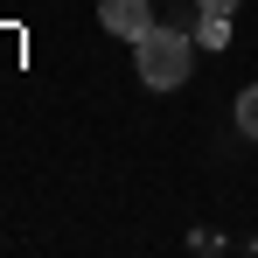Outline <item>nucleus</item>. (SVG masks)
I'll return each mask as SVG.
<instances>
[{"mask_svg": "<svg viewBox=\"0 0 258 258\" xmlns=\"http://www.w3.org/2000/svg\"><path fill=\"white\" fill-rule=\"evenodd\" d=\"M133 56H140V84H147V91H174V84H188L196 35H188L181 21H154V28L133 42Z\"/></svg>", "mask_w": 258, "mask_h": 258, "instance_id": "1", "label": "nucleus"}, {"mask_svg": "<svg viewBox=\"0 0 258 258\" xmlns=\"http://www.w3.org/2000/svg\"><path fill=\"white\" fill-rule=\"evenodd\" d=\"M98 21L119 35V42H140L154 28V0H98Z\"/></svg>", "mask_w": 258, "mask_h": 258, "instance_id": "2", "label": "nucleus"}, {"mask_svg": "<svg viewBox=\"0 0 258 258\" xmlns=\"http://www.w3.org/2000/svg\"><path fill=\"white\" fill-rule=\"evenodd\" d=\"M196 49H230V14H196Z\"/></svg>", "mask_w": 258, "mask_h": 258, "instance_id": "3", "label": "nucleus"}, {"mask_svg": "<svg viewBox=\"0 0 258 258\" xmlns=\"http://www.w3.org/2000/svg\"><path fill=\"white\" fill-rule=\"evenodd\" d=\"M237 133H244V140H258V84L237 91Z\"/></svg>", "mask_w": 258, "mask_h": 258, "instance_id": "4", "label": "nucleus"}, {"mask_svg": "<svg viewBox=\"0 0 258 258\" xmlns=\"http://www.w3.org/2000/svg\"><path fill=\"white\" fill-rule=\"evenodd\" d=\"M237 0H196V14H230Z\"/></svg>", "mask_w": 258, "mask_h": 258, "instance_id": "5", "label": "nucleus"}]
</instances>
